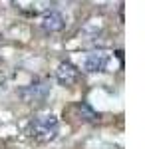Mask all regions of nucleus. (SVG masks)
Segmentation results:
<instances>
[{"label": "nucleus", "instance_id": "nucleus-3", "mask_svg": "<svg viewBox=\"0 0 145 149\" xmlns=\"http://www.w3.org/2000/svg\"><path fill=\"white\" fill-rule=\"evenodd\" d=\"M50 92V86L48 81H34L30 86H26L20 90V97H22L26 103H38V102H44L46 95Z\"/></svg>", "mask_w": 145, "mask_h": 149}, {"label": "nucleus", "instance_id": "nucleus-2", "mask_svg": "<svg viewBox=\"0 0 145 149\" xmlns=\"http://www.w3.org/2000/svg\"><path fill=\"white\" fill-rule=\"evenodd\" d=\"M113 56L112 52H105V50H96V52H89L86 60H84V70L91 72V74H98V72H109L112 68Z\"/></svg>", "mask_w": 145, "mask_h": 149}, {"label": "nucleus", "instance_id": "nucleus-6", "mask_svg": "<svg viewBox=\"0 0 145 149\" xmlns=\"http://www.w3.org/2000/svg\"><path fill=\"white\" fill-rule=\"evenodd\" d=\"M74 109L78 111V117L82 119V121H89V123L98 121V113H96L86 102H78L76 105H74Z\"/></svg>", "mask_w": 145, "mask_h": 149}, {"label": "nucleus", "instance_id": "nucleus-1", "mask_svg": "<svg viewBox=\"0 0 145 149\" xmlns=\"http://www.w3.org/2000/svg\"><path fill=\"white\" fill-rule=\"evenodd\" d=\"M28 135L38 143H48L58 135V117L54 113H40L30 119Z\"/></svg>", "mask_w": 145, "mask_h": 149}, {"label": "nucleus", "instance_id": "nucleus-4", "mask_svg": "<svg viewBox=\"0 0 145 149\" xmlns=\"http://www.w3.org/2000/svg\"><path fill=\"white\" fill-rule=\"evenodd\" d=\"M56 80L62 86H74L79 80V70L72 62H60L56 68Z\"/></svg>", "mask_w": 145, "mask_h": 149}, {"label": "nucleus", "instance_id": "nucleus-5", "mask_svg": "<svg viewBox=\"0 0 145 149\" xmlns=\"http://www.w3.org/2000/svg\"><path fill=\"white\" fill-rule=\"evenodd\" d=\"M64 16L56 10H50L46 12L44 16H42V28H44L46 32H50V34H54V32H60L62 28H64Z\"/></svg>", "mask_w": 145, "mask_h": 149}]
</instances>
